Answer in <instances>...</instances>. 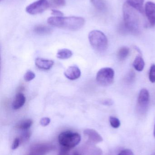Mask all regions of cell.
Returning <instances> with one entry per match:
<instances>
[{
    "label": "cell",
    "mask_w": 155,
    "mask_h": 155,
    "mask_svg": "<svg viewBox=\"0 0 155 155\" xmlns=\"http://www.w3.org/2000/svg\"><path fill=\"white\" fill-rule=\"evenodd\" d=\"M109 122H110V125L113 128H118L121 125L120 120L117 117H110L109 118Z\"/></svg>",
    "instance_id": "7402d4cb"
},
{
    "label": "cell",
    "mask_w": 155,
    "mask_h": 155,
    "mask_svg": "<svg viewBox=\"0 0 155 155\" xmlns=\"http://www.w3.org/2000/svg\"><path fill=\"white\" fill-rule=\"evenodd\" d=\"M133 66L137 71H142L145 67V61L142 56L140 55L136 56L133 63Z\"/></svg>",
    "instance_id": "2e32d148"
},
{
    "label": "cell",
    "mask_w": 155,
    "mask_h": 155,
    "mask_svg": "<svg viewBox=\"0 0 155 155\" xmlns=\"http://www.w3.org/2000/svg\"><path fill=\"white\" fill-rule=\"evenodd\" d=\"M52 14L54 15V16H63V13L59 10H56L55 9H52Z\"/></svg>",
    "instance_id": "f546056e"
},
{
    "label": "cell",
    "mask_w": 155,
    "mask_h": 155,
    "mask_svg": "<svg viewBox=\"0 0 155 155\" xmlns=\"http://www.w3.org/2000/svg\"><path fill=\"white\" fill-rule=\"evenodd\" d=\"M84 134L88 137L89 140L94 143H98L103 142V139L101 136L94 129H85L84 131Z\"/></svg>",
    "instance_id": "8fae6325"
},
{
    "label": "cell",
    "mask_w": 155,
    "mask_h": 155,
    "mask_svg": "<svg viewBox=\"0 0 155 155\" xmlns=\"http://www.w3.org/2000/svg\"><path fill=\"white\" fill-rule=\"evenodd\" d=\"M113 100L111 99H104V100H103L102 102V104H103L106 106H112L113 104Z\"/></svg>",
    "instance_id": "4dcf8cb0"
},
{
    "label": "cell",
    "mask_w": 155,
    "mask_h": 155,
    "mask_svg": "<svg viewBox=\"0 0 155 155\" xmlns=\"http://www.w3.org/2000/svg\"><path fill=\"white\" fill-rule=\"evenodd\" d=\"M32 121L31 119H25L19 122L16 125V127L21 130H27L32 126Z\"/></svg>",
    "instance_id": "d6986e66"
},
{
    "label": "cell",
    "mask_w": 155,
    "mask_h": 155,
    "mask_svg": "<svg viewBox=\"0 0 155 155\" xmlns=\"http://www.w3.org/2000/svg\"><path fill=\"white\" fill-rule=\"evenodd\" d=\"M50 121H51V120H50V118H48V117H43V118L41 119V121H40V124L42 126H47L50 124Z\"/></svg>",
    "instance_id": "83f0119b"
},
{
    "label": "cell",
    "mask_w": 155,
    "mask_h": 155,
    "mask_svg": "<svg viewBox=\"0 0 155 155\" xmlns=\"http://www.w3.org/2000/svg\"><path fill=\"white\" fill-rule=\"evenodd\" d=\"M94 7L100 12H103L106 9V4L104 0H90Z\"/></svg>",
    "instance_id": "ffe728a7"
},
{
    "label": "cell",
    "mask_w": 155,
    "mask_h": 155,
    "mask_svg": "<svg viewBox=\"0 0 155 155\" xmlns=\"http://www.w3.org/2000/svg\"><path fill=\"white\" fill-rule=\"evenodd\" d=\"M47 23L52 26L70 31H77L84 25V18L80 16H52L47 19Z\"/></svg>",
    "instance_id": "7a4b0ae2"
},
{
    "label": "cell",
    "mask_w": 155,
    "mask_h": 155,
    "mask_svg": "<svg viewBox=\"0 0 155 155\" xmlns=\"http://www.w3.org/2000/svg\"><path fill=\"white\" fill-rule=\"evenodd\" d=\"M90 45L96 51L105 52L108 47V40L106 35L101 31L93 30L88 35Z\"/></svg>",
    "instance_id": "3957f363"
},
{
    "label": "cell",
    "mask_w": 155,
    "mask_h": 155,
    "mask_svg": "<svg viewBox=\"0 0 155 155\" xmlns=\"http://www.w3.org/2000/svg\"><path fill=\"white\" fill-rule=\"evenodd\" d=\"M2 1V0H1V1Z\"/></svg>",
    "instance_id": "e575fe53"
},
{
    "label": "cell",
    "mask_w": 155,
    "mask_h": 155,
    "mask_svg": "<svg viewBox=\"0 0 155 155\" xmlns=\"http://www.w3.org/2000/svg\"><path fill=\"white\" fill-rule=\"evenodd\" d=\"M144 0H127L126 2L130 6L138 11L140 13L143 14L144 10L143 4Z\"/></svg>",
    "instance_id": "5bb4252c"
},
{
    "label": "cell",
    "mask_w": 155,
    "mask_h": 155,
    "mask_svg": "<svg viewBox=\"0 0 155 155\" xmlns=\"http://www.w3.org/2000/svg\"><path fill=\"white\" fill-rule=\"evenodd\" d=\"M50 6L53 8H57L64 6L66 5L65 0H50Z\"/></svg>",
    "instance_id": "44dd1931"
},
{
    "label": "cell",
    "mask_w": 155,
    "mask_h": 155,
    "mask_svg": "<svg viewBox=\"0 0 155 155\" xmlns=\"http://www.w3.org/2000/svg\"><path fill=\"white\" fill-rule=\"evenodd\" d=\"M52 60H47L43 58H37L35 59V64L37 68L41 70H48L52 68L54 64Z\"/></svg>",
    "instance_id": "7c38bea8"
},
{
    "label": "cell",
    "mask_w": 155,
    "mask_h": 155,
    "mask_svg": "<svg viewBox=\"0 0 155 155\" xmlns=\"http://www.w3.org/2000/svg\"><path fill=\"white\" fill-rule=\"evenodd\" d=\"M50 6L48 0H37L28 5L25 8L27 13L32 15L42 13Z\"/></svg>",
    "instance_id": "8992f818"
},
{
    "label": "cell",
    "mask_w": 155,
    "mask_h": 155,
    "mask_svg": "<svg viewBox=\"0 0 155 155\" xmlns=\"http://www.w3.org/2000/svg\"><path fill=\"white\" fill-rule=\"evenodd\" d=\"M144 12L150 26H155V3L148 2L145 5Z\"/></svg>",
    "instance_id": "9c48e42d"
},
{
    "label": "cell",
    "mask_w": 155,
    "mask_h": 155,
    "mask_svg": "<svg viewBox=\"0 0 155 155\" xmlns=\"http://www.w3.org/2000/svg\"><path fill=\"white\" fill-rule=\"evenodd\" d=\"M130 53V49L128 47L123 46L118 50L117 53V59L120 61L125 60Z\"/></svg>",
    "instance_id": "ac0fdd59"
},
{
    "label": "cell",
    "mask_w": 155,
    "mask_h": 155,
    "mask_svg": "<svg viewBox=\"0 0 155 155\" xmlns=\"http://www.w3.org/2000/svg\"><path fill=\"white\" fill-rule=\"evenodd\" d=\"M20 138H15L12 144V148L13 150H15L17 149L19 147V145L20 144Z\"/></svg>",
    "instance_id": "f1b7e54d"
},
{
    "label": "cell",
    "mask_w": 155,
    "mask_h": 155,
    "mask_svg": "<svg viewBox=\"0 0 155 155\" xmlns=\"http://www.w3.org/2000/svg\"><path fill=\"white\" fill-rule=\"evenodd\" d=\"M72 54V52L71 50L67 49H61L57 52L56 57L59 59L65 60L71 58Z\"/></svg>",
    "instance_id": "e0dca14e"
},
{
    "label": "cell",
    "mask_w": 155,
    "mask_h": 155,
    "mask_svg": "<svg viewBox=\"0 0 155 155\" xmlns=\"http://www.w3.org/2000/svg\"><path fill=\"white\" fill-rule=\"evenodd\" d=\"M72 155H81L79 153H78V152H74L73 153V154H72Z\"/></svg>",
    "instance_id": "d6a6232c"
},
{
    "label": "cell",
    "mask_w": 155,
    "mask_h": 155,
    "mask_svg": "<svg viewBox=\"0 0 155 155\" xmlns=\"http://www.w3.org/2000/svg\"><path fill=\"white\" fill-rule=\"evenodd\" d=\"M154 136L155 138V124L154 126Z\"/></svg>",
    "instance_id": "836d02e7"
},
{
    "label": "cell",
    "mask_w": 155,
    "mask_h": 155,
    "mask_svg": "<svg viewBox=\"0 0 155 155\" xmlns=\"http://www.w3.org/2000/svg\"><path fill=\"white\" fill-rule=\"evenodd\" d=\"M114 71L109 67L100 69L96 76L97 83L102 86H108L113 84L114 79Z\"/></svg>",
    "instance_id": "5b68a950"
},
{
    "label": "cell",
    "mask_w": 155,
    "mask_h": 155,
    "mask_svg": "<svg viewBox=\"0 0 155 155\" xmlns=\"http://www.w3.org/2000/svg\"><path fill=\"white\" fill-rule=\"evenodd\" d=\"M54 148L53 145L41 143L32 145L30 147L29 155H45Z\"/></svg>",
    "instance_id": "ba28073f"
},
{
    "label": "cell",
    "mask_w": 155,
    "mask_h": 155,
    "mask_svg": "<svg viewBox=\"0 0 155 155\" xmlns=\"http://www.w3.org/2000/svg\"><path fill=\"white\" fill-rule=\"evenodd\" d=\"M81 136L78 133L66 131L58 136V141L62 147L71 149L77 146L81 142Z\"/></svg>",
    "instance_id": "277c9868"
},
{
    "label": "cell",
    "mask_w": 155,
    "mask_h": 155,
    "mask_svg": "<svg viewBox=\"0 0 155 155\" xmlns=\"http://www.w3.org/2000/svg\"><path fill=\"white\" fill-rule=\"evenodd\" d=\"M135 73L133 71H131L126 74L125 78V81L127 84H131L134 81L135 78Z\"/></svg>",
    "instance_id": "603a6c76"
},
{
    "label": "cell",
    "mask_w": 155,
    "mask_h": 155,
    "mask_svg": "<svg viewBox=\"0 0 155 155\" xmlns=\"http://www.w3.org/2000/svg\"><path fill=\"white\" fill-rule=\"evenodd\" d=\"M123 9L124 21L120 25L121 32L123 33L134 35L139 33L141 26L139 12L129 5L126 2L124 4Z\"/></svg>",
    "instance_id": "6da1fadb"
},
{
    "label": "cell",
    "mask_w": 155,
    "mask_h": 155,
    "mask_svg": "<svg viewBox=\"0 0 155 155\" xmlns=\"http://www.w3.org/2000/svg\"><path fill=\"white\" fill-rule=\"evenodd\" d=\"M25 97L22 93L16 94L12 103V107L14 109H20L24 105L25 102Z\"/></svg>",
    "instance_id": "4fadbf2b"
},
{
    "label": "cell",
    "mask_w": 155,
    "mask_h": 155,
    "mask_svg": "<svg viewBox=\"0 0 155 155\" xmlns=\"http://www.w3.org/2000/svg\"><path fill=\"white\" fill-rule=\"evenodd\" d=\"M70 149L66 147H62L60 149L58 155H70Z\"/></svg>",
    "instance_id": "4316f807"
},
{
    "label": "cell",
    "mask_w": 155,
    "mask_h": 155,
    "mask_svg": "<svg viewBox=\"0 0 155 155\" xmlns=\"http://www.w3.org/2000/svg\"><path fill=\"white\" fill-rule=\"evenodd\" d=\"M150 95L146 88L141 89L137 98V109L139 113L144 114L147 112L149 105Z\"/></svg>",
    "instance_id": "52a82bcc"
},
{
    "label": "cell",
    "mask_w": 155,
    "mask_h": 155,
    "mask_svg": "<svg viewBox=\"0 0 155 155\" xmlns=\"http://www.w3.org/2000/svg\"><path fill=\"white\" fill-rule=\"evenodd\" d=\"M149 78L150 82L155 83V64H153L151 66L149 70Z\"/></svg>",
    "instance_id": "d4e9b609"
},
{
    "label": "cell",
    "mask_w": 155,
    "mask_h": 155,
    "mask_svg": "<svg viewBox=\"0 0 155 155\" xmlns=\"http://www.w3.org/2000/svg\"><path fill=\"white\" fill-rule=\"evenodd\" d=\"M22 134L21 135V138H20V141H22V142H25V141H27L29 140L30 138V137L31 135V133L30 132V130H22Z\"/></svg>",
    "instance_id": "cb8c5ba5"
},
{
    "label": "cell",
    "mask_w": 155,
    "mask_h": 155,
    "mask_svg": "<svg viewBox=\"0 0 155 155\" xmlns=\"http://www.w3.org/2000/svg\"><path fill=\"white\" fill-rule=\"evenodd\" d=\"M64 74L65 77L70 80H76L81 76V70L77 66H70L66 69L65 72Z\"/></svg>",
    "instance_id": "30bf717a"
},
{
    "label": "cell",
    "mask_w": 155,
    "mask_h": 155,
    "mask_svg": "<svg viewBox=\"0 0 155 155\" xmlns=\"http://www.w3.org/2000/svg\"><path fill=\"white\" fill-rule=\"evenodd\" d=\"M35 77V74L31 71H28L24 75V79L26 82H29Z\"/></svg>",
    "instance_id": "484cf974"
},
{
    "label": "cell",
    "mask_w": 155,
    "mask_h": 155,
    "mask_svg": "<svg viewBox=\"0 0 155 155\" xmlns=\"http://www.w3.org/2000/svg\"><path fill=\"white\" fill-rule=\"evenodd\" d=\"M118 155H134L133 153L130 149H125L120 152Z\"/></svg>",
    "instance_id": "1f68e13d"
},
{
    "label": "cell",
    "mask_w": 155,
    "mask_h": 155,
    "mask_svg": "<svg viewBox=\"0 0 155 155\" xmlns=\"http://www.w3.org/2000/svg\"><path fill=\"white\" fill-rule=\"evenodd\" d=\"M34 31L39 35H47L52 33L51 28L44 25H38L34 28Z\"/></svg>",
    "instance_id": "9a60e30c"
}]
</instances>
